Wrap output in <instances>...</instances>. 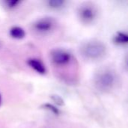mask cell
<instances>
[{
  "label": "cell",
  "instance_id": "12",
  "mask_svg": "<svg viewBox=\"0 0 128 128\" xmlns=\"http://www.w3.org/2000/svg\"><path fill=\"white\" fill-rule=\"evenodd\" d=\"M20 2V1H16V0H9V1H6L5 4L8 8H13L16 7Z\"/></svg>",
  "mask_w": 128,
  "mask_h": 128
},
{
  "label": "cell",
  "instance_id": "8",
  "mask_svg": "<svg viewBox=\"0 0 128 128\" xmlns=\"http://www.w3.org/2000/svg\"><path fill=\"white\" fill-rule=\"evenodd\" d=\"M113 41L117 44H126L128 42V36L124 32H117L113 38Z\"/></svg>",
  "mask_w": 128,
  "mask_h": 128
},
{
  "label": "cell",
  "instance_id": "9",
  "mask_svg": "<svg viewBox=\"0 0 128 128\" xmlns=\"http://www.w3.org/2000/svg\"><path fill=\"white\" fill-rule=\"evenodd\" d=\"M64 3V1L62 0H51L48 2V4L50 5V7L52 8H58L62 7Z\"/></svg>",
  "mask_w": 128,
  "mask_h": 128
},
{
  "label": "cell",
  "instance_id": "1",
  "mask_svg": "<svg viewBox=\"0 0 128 128\" xmlns=\"http://www.w3.org/2000/svg\"><path fill=\"white\" fill-rule=\"evenodd\" d=\"M82 54L89 59H98L106 52V46L100 41L92 40L85 44L81 48Z\"/></svg>",
  "mask_w": 128,
  "mask_h": 128
},
{
  "label": "cell",
  "instance_id": "4",
  "mask_svg": "<svg viewBox=\"0 0 128 128\" xmlns=\"http://www.w3.org/2000/svg\"><path fill=\"white\" fill-rule=\"evenodd\" d=\"M52 62L56 65H64L68 64L70 58V54L63 50H54L50 54Z\"/></svg>",
  "mask_w": 128,
  "mask_h": 128
},
{
  "label": "cell",
  "instance_id": "7",
  "mask_svg": "<svg viewBox=\"0 0 128 128\" xmlns=\"http://www.w3.org/2000/svg\"><path fill=\"white\" fill-rule=\"evenodd\" d=\"M10 35L12 38H16V39H22L25 37L26 33H25V31L22 28L19 26H14L10 28Z\"/></svg>",
  "mask_w": 128,
  "mask_h": 128
},
{
  "label": "cell",
  "instance_id": "6",
  "mask_svg": "<svg viewBox=\"0 0 128 128\" xmlns=\"http://www.w3.org/2000/svg\"><path fill=\"white\" fill-rule=\"evenodd\" d=\"M27 63L31 68H32L38 73H39L40 74H44L46 73V68H45L44 64L39 59L30 58L28 60Z\"/></svg>",
  "mask_w": 128,
  "mask_h": 128
},
{
  "label": "cell",
  "instance_id": "3",
  "mask_svg": "<svg viewBox=\"0 0 128 128\" xmlns=\"http://www.w3.org/2000/svg\"><path fill=\"white\" fill-rule=\"evenodd\" d=\"M97 15V10L92 4H86L80 7L79 10V16L80 20L85 23L92 22Z\"/></svg>",
  "mask_w": 128,
  "mask_h": 128
},
{
  "label": "cell",
  "instance_id": "11",
  "mask_svg": "<svg viewBox=\"0 0 128 128\" xmlns=\"http://www.w3.org/2000/svg\"><path fill=\"white\" fill-rule=\"evenodd\" d=\"M52 100L58 106H64V100L58 95H52L51 96Z\"/></svg>",
  "mask_w": 128,
  "mask_h": 128
},
{
  "label": "cell",
  "instance_id": "13",
  "mask_svg": "<svg viewBox=\"0 0 128 128\" xmlns=\"http://www.w3.org/2000/svg\"><path fill=\"white\" fill-rule=\"evenodd\" d=\"M0 104H1V94H0Z\"/></svg>",
  "mask_w": 128,
  "mask_h": 128
},
{
  "label": "cell",
  "instance_id": "10",
  "mask_svg": "<svg viewBox=\"0 0 128 128\" xmlns=\"http://www.w3.org/2000/svg\"><path fill=\"white\" fill-rule=\"evenodd\" d=\"M43 107L46 110H48L50 111H51L52 112H53L55 115H58L59 114V110L53 105L50 104H45L43 105Z\"/></svg>",
  "mask_w": 128,
  "mask_h": 128
},
{
  "label": "cell",
  "instance_id": "2",
  "mask_svg": "<svg viewBox=\"0 0 128 128\" xmlns=\"http://www.w3.org/2000/svg\"><path fill=\"white\" fill-rule=\"evenodd\" d=\"M116 77L113 73L110 70H104L98 73L95 77V85L101 91H109L114 86Z\"/></svg>",
  "mask_w": 128,
  "mask_h": 128
},
{
  "label": "cell",
  "instance_id": "5",
  "mask_svg": "<svg viewBox=\"0 0 128 128\" xmlns=\"http://www.w3.org/2000/svg\"><path fill=\"white\" fill-rule=\"evenodd\" d=\"M53 24L54 23L52 19L44 18L37 21L34 24V28L39 32H46L52 28Z\"/></svg>",
  "mask_w": 128,
  "mask_h": 128
}]
</instances>
